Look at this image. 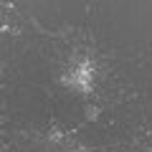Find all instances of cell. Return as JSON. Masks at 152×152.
<instances>
[{"label":"cell","instance_id":"obj_1","mask_svg":"<svg viewBox=\"0 0 152 152\" xmlns=\"http://www.w3.org/2000/svg\"><path fill=\"white\" fill-rule=\"evenodd\" d=\"M64 81H66V86L76 89V91H89L94 86V64L89 58L76 61L69 69V74L64 76Z\"/></svg>","mask_w":152,"mask_h":152}]
</instances>
